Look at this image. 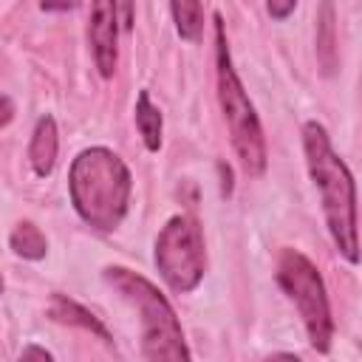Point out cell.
Returning a JSON list of instances; mask_svg holds the SVG:
<instances>
[{
  "mask_svg": "<svg viewBox=\"0 0 362 362\" xmlns=\"http://www.w3.org/2000/svg\"><path fill=\"white\" fill-rule=\"evenodd\" d=\"M266 362H300L294 354H274V356H269Z\"/></svg>",
  "mask_w": 362,
  "mask_h": 362,
  "instance_id": "e0dca14e",
  "label": "cell"
},
{
  "mask_svg": "<svg viewBox=\"0 0 362 362\" xmlns=\"http://www.w3.org/2000/svg\"><path fill=\"white\" fill-rule=\"evenodd\" d=\"M277 283L288 294V300L297 305L314 351L325 354L331 348L334 320H331V305H328L325 286L317 266L303 252L283 249L277 260Z\"/></svg>",
  "mask_w": 362,
  "mask_h": 362,
  "instance_id": "5b68a950",
  "label": "cell"
},
{
  "mask_svg": "<svg viewBox=\"0 0 362 362\" xmlns=\"http://www.w3.org/2000/svg\"><path fill=\"white\" fill-rule=\"evenodd\" d=\"M156 266L164 283L178 294H187L201 283L206 272V249L195 218L175 215L164 223L156 238Z\"/></svg>",
  "mask_w": 362,
  "mask_h": 362,
  "instance_id": "8992f818",
  "label": "cell"
},
{
  "mask_svg": "<svg viewBox=\"0 0 362 362\" xmlns=\"http://www.w3.org/2000/svg\"><path fill=\"white\" fill-rule=\"evenodd\" d=\"M68 187L79 218L102 232H110L127 212L133 178L127 164L113 150L88 147L74 158Z\"/></svg>",
  "mask_w": 362,
  "mask_h": 362,
  "instance_id": "6da1fadb",
  "label": "cell"
},
{
  "mask_svg": "<svg viewBox=\"0 0 362 362\" xmlns=\"http://www.w3.org/2000/svg\"><path fill=\"white\" fill-rule=\"evenodd\" d=\"M57 147H59V139H57V122L51 116H42L34 127V136H31V144H28V161L34 167L37 175H51L54 164H57Z\"/></svg>",
  "mask_w": 362,
  "mask_h": 362,
  "instance_id": "ba28073f",
  "label": "cell"
},
{
  "mask_svg": "<svg viewBox=\"0 0 362 362\" xmlns=\"http://www.w3.org/2000/svg\"><path fill=\"white\" fill-rule=\"evenodd\" d=\"M17 362H54V356L40 345H25Z\"/></svg>",
  "mask_w": 362,
  "mask_h": 362,
  "instance_id": "5bb4252c",
  "label": "cell"
},
{
  "mask_svg": "<svg viewBox=\"0 0 362 362\" xmlns=\"http://www.w3.org/2000/svg\"><path fill=\"white\" fill-rule=\"evenodd\" d=\"M14 119V102L8 96H0V127H6Z\"/></svg>",
  "mask_w": 362,
  "mask_h": 362,
  "instance_id": "2e32d148",
  "label": "cell"
},
{
  "mask_svg": "<svg viewBox=\"0 0 362 362\" xmlns=\"http://www.w3.org/2000/svg\"><path fill=\"white\" fill-rule=\"evenodd\" d=\"M294 8H297V3H294V0H288V3H269V14H272V17H277V20L288 17Z\"/></svg>",
  "mask_w": 362,
  "mask_h": 362,
  "instance_id": "9a60e30c",
  "label": "cell"
},
{
  "mask_svg": "<svg viewBox=\"0 0 362 362\" xmlns=\"http://www.w3.org/2000/svg\"><path fill=\"white\" fill-rule=\"evenodd\" d=\"M105 280L136 308L141 322V354L147 362H192L170 300L150 280L124 266L105 269Z\"/></svg>",
  "mask_w": 362,
  "mask_h": 362,
  "instance_id": "3957f363",
  "label": "cell"
},
{
  "mask_svg": "<svg viewBox=\"0 0 362 362\" xmlns=\"http://www.w3.org/2000/svg\"><path fill=\"white\" fill-rule=\"evenodd\" d=\"M48 314H51L57 322L79 325V328H85V331H93V334H96V337H102L105 342H110V334H107V328L96 320V314H90L88 308H82L79 303H74V300H68V297H62V294H54Z\"/></svg>",
  "mask_w": 362,
  "mask_h": 362,
  "instance_id": "9c48e42d",
  "label": "cell"
},
{
  "mask_svg": "<svg viewBox=\"0 0 362 362\" xmlns=\"http://www.w3.org/2000/svg\"><path fill=\"white\" fill-rule=\"evenodd\" d=\"M116 3H96L90 8V25H88V40L93 48V59L99 74L107 79L116 71Z\"/></svg>",
  "mask_w": 362,
  "mask_h": 362,
  "instance_id": "52a82bcc",
  "label": "cell"
},
{
  "mask_svg": "<svg viewBox=\"0 0 362 362\" xmlns=\"http://www.w3.org/2000/svg\"><path fill=\"white\" fill-rule=\"evenodd\" d=\"M215 62H218V102L232 136V147L240 158V167L249 175H260L266 170V139H263V127L255 113V105L249 102L235 74L221 14H215Z\"/></svg>",
  "mask_w": 362,
  "mask_h": 362,
  "instance_id": "277c9868",
  "label": "cell"
},
{
  "mask_svg": "<svg viewBox=\"0 0 362 362\" xmlns=\"http://www.w3.org/2000/svg\"><path fill=\"white\" fill-rule=\"evenodd\" d=\"M136 127L144 139V147L156 153L161 147V110L150 102L147 90H141L136 99Z\"/></svg>",
  "mask_w": 362,
  "mask_h": 362,
  "instance_id": "30bf717a",
  "label": "cell"
},
{
  "mask_svg": "<svg viewBox=\"0 0 362 362\" xmlns=\"http://www.w3.org/2000/svg\"><path fill=\"white\" fill-rule=\"evenodd\" d=\"M303 147L308 173L314 178V187L322 198V212L328 221V232L337 243V249L345 255V260L356 263V192L354 178L345 167V161L334 153L328 133L317 122H305L303 127Z\"/></svg>",
  "mask_w": 362,
  "mask_h": 362,
  "instance_id": "7a4b0ae2",
  "label": "cell"
},
{
  "mask_svg": "<svg viewBox=\"0 0 362 362\" xmlns=\"http://www.w3.org/2000/svg\"><path fill=\"white\" fill-rule=\"evenodd\" d=\"M8 243H11L14 255H20V257H25V260H40V257H45V252H48L45 235H42L34 223H28V221H23V223L14 226Z\"/></svg>",
  "mask_w": 362,
  "mask_h": 362,
  "instance_id": "8fae6325",
  "label": "cell"
},
{
  "mask_svg": "<svg viewBox=\"0 0 362 362\" xmlns=\"http://www.w3.org/2000/svg\"><path fill=\"white\" fill-rule=\"evenodd\" d=\"M317 54L322 59V71L331 74L337 65V48H334V6L322 3L320 8V25H317Z\"/></svg>",
  "mask_w": 362,
  "mask_h": 362,
  "instance_id": "4fadbf2b",
  "label": "cell"
},
{
  "mask_svg": "<svg viewBox=\"0 0 362 362\" xmlns=\"http://www.w3.org/2000/svg\"><path fill=\"white\" fill-rule=\"evenodd\" d=\"M0 294H3V274H0Z\"/></svg>",
  "mask_w": 362,
  "mask_h": 362,
  "instance_id": "ac0fdd59",
  "label": "cell"
},
{
  "mask_svg": "<svg viewBox=\"0 0 362 362\" xmlns=\"http://www.w3.org/2000/svg\"><path fill=\"white\" fill-rule=\"evenodd\" d=\"M173 11V20H175V28L184 40L195 42L204 31V6L201 3H192V0H181V3H173L170 6Z\"/></svg>",
  "mask_w": 362,
  "mask_h": 362,
  "instance_id": "7c38bea8",
  "label": "cell"
}]
</instances>
